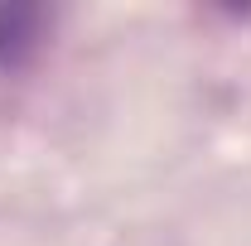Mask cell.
<instances>
[{
  "mask_svg": "<svg viewBox=\"0 0 251 246\" xmlns=\"http://www.w3.org/2000/svg\"><path fill=\"white\" fill-rule=\"evenodd\" d=\"M25 25H34L29 10H0V58H15L29 44V29Z\"/></svg>",
  "mask_w": 251,
  "mask_h": 246,
  "instance_id": "obj_1",
  "label": "cell"
}]
</instances>
